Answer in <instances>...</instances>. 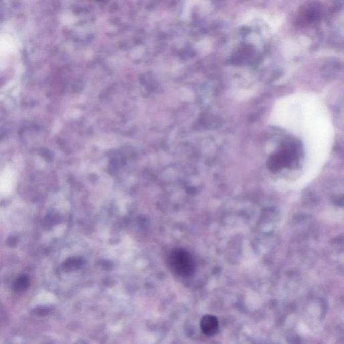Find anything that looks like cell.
Listing matches in <instances>:
<instances>
[{"label": "cell", "instance_id": "6da1fadb", "mask_svg": "<svg viewBox=\"0 0 344 344\" xmlns=\"http://www.w3.org/2000/svg\"><path fill=\"white\" fill-rule=\"evenodd\" d=\"M298 155V147L295 143H286L271 156L267 163L269 168L273 172H277L284 168H288L296 162Z\"/></svg>", "mask_w": 344, "mask_h": 344}, {"label": "cell", "instance_id": "7a4b0ae2", "mask_svg": "<svg viewBox=\"0 0 344 344\" xmlns=\"http://www.w3.org/2000/svg\"><path fill=\"white\" fill-rule=\"evenodd\" d=\"M169 263L171 267L179 275L188 277L195 271V263L186 251L176 250L171 253Z\"/></svg>", "mask_w": 344, "mask_h": 344}, {"label": "cell", "instance_id": "3957f363", "mask_svg": "<svg viewBox=\"0 0 344 344\" xmlns=\"http://www.w3.org/2000/svg\"><path fill=\"white\" fill-rule=\"evenodd\" d=\"M202 331L207 336H213L217 334L219 329V320L213 315H205L201 320Z\"/></svg>", "mask_w": 344, "mask_h": 344}, {"label": "cell", "instance_id": "277c9868", "mask_svg": "<svg viewBox=\"0 0 344 344\" xmlns=\"http://www.w3.org/2000/svg\"><path fill=\"white\" fill-rule=\"evenodd\" d=\"M30 281L29 278L26 275H22L18 278L14 284V290L17 292L25 291L29 287Z\"/></svg>", "mask_w": 344, "mask_h": 344}, {"label": "cell", "instance_id": "5b68a950", "mask_svg": "<svg viewBox=\"0 0 344 344\" xmlns=\"http://www.w3.org/2000/svg\"><path fill=\"white\" fill-rule=\"evenodd\" d=\"M34 313L39 316H45L50 313V308L41 307V308H36V310H34Z\"/></svg>", "mask_w": 344, "mask_h": 344}]
</instances>
